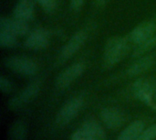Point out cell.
Wrapping results in <instances>:
<instances>
[{
	"label": "cell",
	"mask_w": 156,
	"mask_h": 140,
	"mask_svg": "<svg viewBox=\"0 0 156 140\" xmlns=\"http://www.w3.org/2000/svg\"><path fill=\"white\" fill-rule=\"evenodd\" d=\"M128 50L129 46L125 39L121 37L109 39L103 52L104 65L108 68L116 65L125 57Z\"/></svg>",
	"instance_id": "6da1fadb"
},
{
	"label": "cell",
	"mask_w": 156,
	"mask_h": 140,
	"mask_svg": "<svg viewBox=\"0 0 156 140\" xmlns=\"http://www.w3.org/2000/svg\"><path fill=\"white\" fill-rule=\"evenodd\" d=\"M4 65L14 72L24 76L35 75L37 72V65L36 62L23 56H13L4 60Z\"/></svg>",
	"instance_id": "7a4b0ae2"
},
{
	"label": "cell",
	"mask_w": 156,
	"mask_h": 140,
	"mask_svg": "<svg viewBox=\"0 0 156 140\" xmlns=\"http://www.w3.org/2000/svg\"><path fill=\"white\" fill-rule=\"evenodd\" d=\"M83 105V101L80 97H74L69 100L58 112L56 123L58 126L64 127L69 124L79 114Z\"/></svg>",
	"instance_id": "3957f363"
},
{
	"label": "cell",
	"mask_w": 156,
	"mask_h": 140,
	"mask_svg": "<svg viewBox=\"0 0 156 140\" xmlns=\"http://www.w3.org/2000/svg\"><path fill=\"white\" fill-rule=\"evenodd\" d=\"M85 65L82 62L74 63L64 70L55 81V85L58 89H65L69 87L76 79H78L84 72Z\"/></svg>",
	"instance_id": "277c9868"
},
{
	"label": "cell",
	"mask_w": 156,
	"mask_h": 140,
	"mask_svg": "<svg viewBox=\"0 0 156 140\" xmlns=\"http://www.w3.org/2000/svg\"><path fill=\"white\" fill-rule=\"evenodd\" d=\"M40 82L39 81H35L30 83L26 88L23 89V91L16 97L12 98L9 101V107L11 109H18L23 105L30 102L34 97L38 94L40 90Z\"/></svg>",
	"instance_id": "5b68a950"
},
{
	"label": "cell",
	"mask_w": 156,
	"mask_h": 140,
	"mask_svg": "<svg viewBox=\"0 0 156 140\" xmlns=\"http://www.w3.org/2000/svg\"><path fill=\"white\" fill-rule=\"evenodd\" d=\"M133 89L134 95L139 100L150 105L154 91L155 89V83L151 79H140L134 83Z\"/></svg>",
	"instance_id": "8992f818"
},
{
	"label": "cell",
	"mask_w": 156,
	"mask_h": 140,
	"mask_svg": "<svg viewBox=\"0 0 156 140\" xmlns=\"http://www.w3.org/2000/svg\"><path fill=\"white\" fill-rule=\"evenodd\" d=\"M101 119L105 127L112 130L119 129L124 123V116L122 113L116 107L103 108L101 111Z\"/></svg>",
	"instance_id": "52a82bcc"
},
{
	"label": "cell",
	"mask_w": 156,
	"mask_h": 140,
	"mask_svg": "<svg viewBox=\"0 0 156 140\" xmlns=\"http://www.w3.org/2000/svg\"><path fill=\"white\" fill-rule=\"evenodd\" d=\"M49 34L46 29L38 28L32 31L25 40V46L32 50H40L48 47Z\"/></svg>",
	"instance_id": "ba28073f"
},
{
	"label": "cell",
	"mask_w": 156,
	"mask_h": 140,
	"mask_svg": "<svg viewBox=\"0 0 156 140\" xmlns=\"http://www.w3.org/2000/svg\"><path fill=\"white\" fill-rule=\"evenodd\" d=\"M86 39L87 34L84 31L76 32L61 49L60 58L63 60H67L72 57L84 45Z\"/></svg>",
	"instance_id": "9c48e42d"
},
{
	"label": "cell",
	"mask_w": 156,
	"mask_h": 140,
	"mask_svg": "<svg viewBox=\"0 0 156 140\" xmlns=\"http://www.w3.org/2000/svg\"><path fill=\"white\" fill-rule=\"evenodd\" d=\"M156 33V27L153 22L147 21L144 22L140 25H138L132 32L130 35L131 40L137 44L140 45L149 39H151Z\"/></svg>",
	"instance_id": "30bf717a"
},
{
	"label": "cell",
	"mask_w": 156,
	"mask_h": 140,
	"mask_svg": "<svg viewBox=\"0 0 156 140\" xmlns=\"http://www.w3.org/2000/svg\"><path fill=\"white\" fill-rule=\"evenodd\" d=\"M0 30H8L16 36H24L28 32L29 28L27 23L24 20L16 17L9 19L5 17H2L0 19Z\"/></svg>",
	"instance_id": "8fae6325"
},
{
	"label": "cell",
	"mask_w": 156,
	"mask_h": 140,
	"mask_svg": "<svg viewBox=\"0 0 156 140\" xmlns=\"http://www.w3.org/2000/svg\"><path fill=\"white\" fill-rule=\"evenodd\" d=\"M16 18L26 22L31 20L34 17V4L31 0H21L17 3L14 9Z\"/></svg>",
	"instance_id": "7c38bea8"
},
{
	"label": "cell",
	"mask_w": 156,
	"mask_h": 140,
	"mask_svg": "<svg viewBox=\"0 0 156 140\" xmlns=\"http://www.w3.org/2000/svg\"><path fill=\"white\" fill-rule=\"evenodd\" d=\"M144 125L142 121H134L121 132L117 140H136L144 131Z\"/></svg>",
	"instance_id": "4fadbf2b"
},
{
	"label": "cell",
	"mask_w": 156,
	"mask_h": 140,
	"mask_svg": "<svg viewBox=\"0 0 156 140\" xmlns=\"http://www.w3.org/2000/svg\"><path fill=\"white\" fill-rule=\"evenodd\" d=\"M154 64V59L151 56H144L140 58L134 63H133L127 71V73L130 76H136L144 73L149 70Z\"/></svg>",
	"instance_id": "5bb4252c"
},
{
	"label": "cell",
	"mask_w": 156,
	"mask_h": 140,
	"mask_svg": "<svg viewBox=\"0 0 156 140\" xmlns=\"http://www.w3.org/2000/svg\"><path fill=\"white\" fill-rule=\"evenodd\" d=\"M91 140H106V135L102 127L94 120H87L81 127Z\"/></svg>",
	"instance_id": "9a60e30c"
},
{
	"label": "cell",
	"mask_w": 156,
	"mask_h": 140,
	"mask_svg": "<svg viewBox=\"0 0 156 140\" xmlns=\"http://www.w3.org/2000/svg\"><path fill=\"white\" fill-rule=\"evenodd\" d=\"M27 127L24 122L16 121L15 122L9 130L10 140H25L27 138Z\"/></svg>",
	"instance_id": "2e32d148"
},
{
	"label": "cell",
	"mask_w": 156,
	"mask_h": 140,
	"mask_svg": "<svg viewBox=\"0 0 156 140\" xmlns=\"http://www.w3.org/2000/svg\"><path fill=\"white\" fill-rule=\"evenodd\" d=\"M16 37L8 30H0V45L4 48H13L17 43Z\"/></svg>",
	"instance_id": "e0dca14e"
},
{
	"label": "cell",
	"mask_w": 156,
	"mask_h": 140,
	"mask_svg": "<svg viewBox=\"0 0 156 140\" xmlns=\"http://www.w3.org/2000/svg\"><path fill=\"white\" fill-rule=\"evenodd\" d=\"M156 46V33L148 40H146L145 42L138 45V47L136 48V50L133 52V57H139L142 54H144L145 52L151 50L152 49H154Z\"/></svg>",
	"instance_id": "ac0fdd59"
},
{
	"label": "cell",
	"mask_w": 156,
	"mask_h": 140,
	"mask_svg": "<svg viewBox=\"0 0 156 140\" xmlns=\"http://www.w3.org/2000/svg\"><path fill=\"white\" fill-rule=\"evenodd\" d=\"M156 138V124L144 130L136 140H154Z\"/></svg>",
	"instance_id": "d6986e66"
},
{
	"label": "cell",
	"mask_w": 156,
	"mask_h": 140,
	"mask_svg": "<svg viewBox=\"0 0 156 140\" xmlns=\"http://www.w3.org/2000/svg\"><path fill=\"white\" fill-rule=\"evenodd\" d=\"M36 1H37V3L42 6V8L47 12H52L55 9L57 4L56 0H36Z\"/></svg>",
	"instance_id": "ffe728a7"
},
{
	"label": "cell",
	"mask_w": 156,
	"mask_h": 140,
	"mask_svg": "<svg viewBox=\"0 0 156 140\" xmlns=\"http://www.w3.org/2000/svg\"><path fill=\"white\" fill-rule=\"evenodd\" d=\"M0 89L5 94L10 93L12 91V89H13L12 83L8 79H6L5 76L0 77Z\"/></svg>",
	"instance_id": "44dd1931"
},
{
	"label": "cell",
	"mask_w": 156,
	"mask_h": 140,
	"mask_svg": "<svg viewBox=\"0 0 156 140\" xmlns=\"http://www.w3.org/2000/svg\"><path fill=\"white\" fill-rule=\"evenodd\" d=\"M71 140H91L90 136L88 135V133L83 129L80 128L78 131H76L72 137H71Z\"/></svg>",
	"instance_id": "7402d4cb"
},
{
	"label": "cell",
	"mask_w": 156,
	"mask_h": 140,
	"mask_svg": "<svg viewBox=\"0 0 156 140\" xmlns=\"http://www.w3.org/2000/svg\"><path fill=\"white\" fill-rule=\"evenodd\" d=\"M84 1L85 0H70V6H71L72 10H75V11L80 10L83 6Z\"/></svg>",
	"instance_id": "603a6c76"
},
{
	"label": "cell",
	"mask_w": 156,
	"mask_h": 140,
	"mask_svg": "<svg viewBox=\"0 0 156 140\" xmlns=\"http://www.w3.org/2000/svg\"><path fill=\"white\" fill-rule=\"evenodd\" d=\"M100 1H102V0H100Z\"/></svg>",
	"instance_id": "cb8c5ba5"
}]
</instances>
